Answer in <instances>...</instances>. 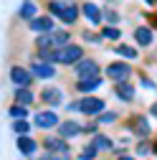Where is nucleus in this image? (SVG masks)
Masks as SVG:
<instances>
[{
    "label": "nucleus",
    "mask_w": 157,
    "mask_h": 160,
    "mask_svg": "<svg viewBox=\"0 0 157 160\" xmlns=\"http://www.w3.org/2000/svg\"><path fill=\"white\" fill-rule=\"evenodd\" d=\"M48 15H56L64 26H74L81 15V5L76 0H48Z\"/></svg>",
    "instance_id": "1"
},
{
    "label": "nucleus",
    "mask_w": 157,
    "mask_h": 160,
    "mask_svg": "<svg viewBox=\"0 0 157 160\" xmlns=\"http://www.w3.org/2000/svg\"><path fill=\"white\" fill-rule=\"evenodd\" d=\"M84 48L78 43H69L64 48H56V64H64V66H74L78 58H84Z\"/></svg>",
    "instance_id": "2"
},
{
    "label": "nucleus",
    "mask_w": 157,
    "mask_h": 160,
    "mask_svg": "<svg viewBox=\"0 0 157 160\" xmlns=\"http://www.w3.org/2000/svg\"><path fill=\"white\" fill-rule=\"evenodd\" d=\"M78 112L81 114H89V117H99L104 112V99L99 97H84V99H78Z\"/></svg>",
    "instance_id": "3"
},
{
    "label": "nucleus",
    "mask_w": 157,
    "mask_h": 160,
    "mask_svg": "<svg viewBox=\"0 0 157 160\" xmlns=\"http://www.w3.org/2000/svg\"><path fill=\"white\" fill-rule=\"evenodd\" d=\"M99 64L94 61V58H89V56H84V58H78V61L74 64V74L78 76V79H86V76H99Z\"/></svg>",
    "instance_id": "4"
},
{
    "label": "nucleus",
    "mask_w": 157,
    "mask_h": 160,
    "mask_svg": "<svg viewBox=\"0 0 157 160\" xmlns=\"http://www.w3.org/2000/svg\"><path fill=\"white\" fill-rule=\"evenodd\" d=\"M10 82L15 89H31L33 84V74L23 66H10Z\"/></svg>",
    "instance_id": "5"
},
{
    "label": "nucleus",
    "mask_w": 157,
    "mask_h": 160,
    "mask_svg": "<svg viewBox=\"0 0 157 160\" xmlns=\"http://www.w3.org/2000/svg\"><path fill=\"white\" fill-rule=\"evenodd\" d=\"M107 76L114 79V84H119V82H129V76H132V66L124 64V61H114L107 66Z\"/></svg>",
    "instance_id": "6"
},
{
    "label": "nucleus",
    "mask_w": 157,
    "mask_h": 160,
    "mask_svg": "<svg viewBox=\"0 0 157 160\" xmlns=\"http://www.w3.org/2000/svg\"><path fill=\"white\" fill-rule=\"evenodd\" d=\"M28 28L38 36H43V33H51L56 31V21H53V15H36L33 21L28 23Z\"/></svg>",
    "instance_id": "7"
},
{
    "label": "nucleus",
    "mask_w": 157,
    "mask_h": 160,
    "mask_svg": "<svg viewBox=\"0 0 157 160\" xmlns=\"http://www.w3.org/2000/svg\"><path fill=\"white\" fill-rule=\"evenodd\" d=\"M38 99H41L43 104H48V107H58V104H61V99H64V94H61L58 87H43L41 94H38Z\"/></svg>",
    "instance_id": "8"
},
{
    "label": "nucleus",
    "mask_w": 157,
    "mask_h": 160,
    "mask_svg": "<svg viewBox=\"0 0 157 160\" xmlns=\"http://www.w3.org/2000/svg\"><path fill=\"white\" fill-rule=\"evenodd\" d=\"M58 114L56 112H36V117H33V125L36 127H43V130H51V127H58Z\"/></svg>",
    "instance_id": "9"
},
{
    "label": "nucleus",
    "mask_w": 157,
    "mask_h": 160,
    "mask_svg": "<svg viewBox=\"0 0 157 160\" xmlns=\"http://www.w3.org/2000/svg\"><path fill=\"white\" fill-rule=\"evenodd\" d=\"M81 15L86 18L91 26H99V23H102V8L96 5V3H91V0L81 3Z\"/></svg>",
    "instance_id": "10"
},
{
    "label": "nucleus",
    "mask_w": 157,
    "mask_h": 160,
    "mask_svg": "<svg viewBox=\"0 0 157 160\" xmlns=\"http://www.w3.org/2000/svg\"><path fill=\"white\" fill-rule=\"evenodd\" d=\"M28 71L33 74V79H53V76H56L53 64H46V61H33Z\"/></svg>",
    "instance_id": "11"
},
{
    "label": "nucleus",
    "mask_w": 157,
    "mask_h": 160,
    "mask_svg": "<svg viewBox=\"0 0 157 160\" xmlns=\"http://www.w3.org/2000/svg\"><path fill=\"white\" fill-rule=\"evenodd\" d=\"M58 137H64V140H69V137H76V135H81L84 132V127L76 122V119H66V122H58Z\"/></svg>",
    "instance_id": "12"
},
{
    "label": "nucleus",
    "mask_w": 157,
    "mask_h": 160,
    "mask_svg": "<svg viewBox=\"0 0 157 160\" xmlns=\"http://www.w3.org/2000/svg\"><path fill=\"white\" fill-rule=\"evenodd\" d=\"M43 148L53 155H69V145L64 137H43Z\"/></svg>",
    "instance_id": "13"
},
{
    "label": "nucleus",
    "mask_w": 157,
    "mask_h": 160,
    "mask_svg": "<svg viewBox=\"0 0 157 160\" xmlns=\"http://www.w3.org/2000/svg\"><path fill=\"white\" fill-rule=\"evenodd\" d=\"M129 127H132V132H134V135H140V137H150V132H152V127H150V119H147L145 114H137V117H132Z\"/></svg>",
    "instance_id": "14"
},
{
    "label": "nucleus",
    "mask_w": 157,
    "mask_h": 160,
    "mask_svg": "<svg viewBox=\"0 0 157 160\" xmlns=\"http://www.w3.org/2000/svg\"><path fill=\"white\" fill-rule=\"evenodd\" d=\"M36 15H41V13H38V5H36V0H23L21 10H18V18H21V21H26V23H31Z\"/></svg>",
    "instance_id": "15"
},
{
    "label": "nucleus",
    "mask_w": 157,
    "mask_h": 160,
    "mask_svg": "<svg viewBox=\"0 0 157 160\" xmlns=\"http://www.w3.org/2000/svg\"><path fill=\"white\" fill-rule=\"evenodd\" d=\"M114 94H117V99H122V102H132V99H134V87H132V82L114 84Z\"/></svg>",
    "instance_id": "16"
},
{
    "label": "nucleus",
    "mask_w": 157,
    "mask_h": 160,
    "mask_svg": "<svg viewBox=\"0 0 157 160\" xmlns=\"http://www.w3.org/2000/svg\"><path fill=\"white\" fill-rule=\"evenodd\" d=\"M15 145H18V150H21L23 155H36V150H38V142L33 137H28V135H21L15 140Z\"/></svg>",
    "instance_id": "17"
},
{
    "label": "nucleus",
    "mask_w": 157,
    "mask_h": 160,
    "mask_svg": "<svg viewBox=\"0 0 157 160\" xmlns=\"http://www.w3.org/2000/svg\"><path fill=\"white\" fill-rule=\"evenodd\" d=\"M48 38H51V46H53V48H64V46L71 43V41H69V38H71L69 31H51Z\"/></svg>",
    "instance_id": "18"
},
{
    "label": "nucleus",
    "mask_w": 157,
    "mask_h": 160,
    "mask_svg": "<svg viewBox=\"0 0 157 160\" xmlns=\"http://www.w3.org/2000/svg\"><path fill=\"white\" fill-rule=\"evenodd\" d=\"M102 84V79L99 76H86V79H78V82H76V92H94L96 87H99Z\"/></svg>",
    "instance_id": "19"
},
{
    "label": "nucleus",
    "mask_w": 157,
    "mask_h": 160,
    "mask_svg": "<svg viewBox=\"0 0 157 160\" xmlns=\"http://www.w3.org/2000/svg\"><path fill=\"white\" fill-rule=\"evenodd\" d=\"M134 38L140 46H150L152 43V28L150 26H137L134 28Z\"/></svg>",
    "instance_id": "20"
},
{
    "label": "nucleus",
    "mask_w": 157,
    "mask_h": 160,
    "mask_svg": "<svg viewBox=\"0 0 157 160\" xmlns=\"http://www.w3.org/2000/svg\"><path fill=\"white\" fill-rule=\"evenodd\" d=\"M13 99H15V104H23V107H28V104H33V99H36V94H33L31 89H15Z\"/></svg>",
    "instance_id": "21"
},
{
    "label": "nucleus",
    "mask_w": 157,
    "mask_h": 160,
    "mask_svg": "<svg viewBox=\"0 0 157 160\" xmlns=\"http://www.w3.org/2000/svg\"><path fill=\"white\" fill-rule=\"evenodd\" d=\"M114 53H119L124 58H140V53H137V48L127 46V43H114Z\"/></svg>",
    "instance_id": "22"
},
{
    "label": "nucleus",
    "mask_w": 157,
    "mask_h": 160,
    "mask_svg": "<svg viewBox=\"0 0 157 160\" xmlns=\"http://www.w3.org/2000/svg\"><path fill=\"white\" fill-rule=\"evenodd\" d=\"M91 142L96 145V148H99V150H112L114 145H112V140L107 137V135H99V132H96L94 137H91Z\"/></svg>",
    "instance_id": "23"
},
{
    "label": "nucleus",
    "mask_w": 157,
    "mask_h": 160,
    "mask_svg": "<svg viewBox=\"0 0 157 160\" xmlns=\"http://www.w3.org/2000/svg\"><path fill=\"white\" fill-rule=\"evenodd\" d=\"M13 132L28 135V132H31V122H28V119H13Z\"/></svg>",
    "instance_id": "24"
},
{
    "label": "nucleus",
    "mask_w": 157,
    "mask_h": 160,
    "mask_svg": "<svg viewBox=\"0 0 157 160\" xmlns=\"http://www.w3.org/2000/svg\"><path fill=\"white\" fill-rule=\"evenodd\" d=\"M102 36L109 38V41H117V38H122V31L117 28V26H104L102 28Z\"/></svg>",
    "instance_id": "25"
},
{
    "label": "nucleus",
    "mask_w": 157,
    "mask_h": 160,
    "mask_svg": "<svg viewBox=\"0 0 157 160\" xmlns=\"http://www.w3.org/2000/svg\"><path fill=\"white\" fill-rule=\"evenodd\" d=\"M8 112H10V117H13V119H23V117L28 114V109H26L23 104H15V102L10 104V109H8Z\"/></svg>",
    "instance_id": "26"
},
{
    "label": "nucleus",
    "mask_w": 157,
    "mask_h": 160,
    "mask_svg": "<svg viewBox=\"0 0 157 160\" xmlns=\"http://www.w3.org/2000/svg\"><path fill=\"white\" fill-rule=\"evenodd\" d=\"M102 21H107L109 26H117V21H119V13L112 10V8H107V10H102Z\"/></svg>",
    "instance_id": "27"
},
{
    "label": "nucleus",
    "mask_w": 157,
    "mask_h": 160,
    "mask_svg": "<svg viewBox=\"0 0 157 160\" xmlns=\"http://www.w3.org/2000/svg\"><path fill=\"white\" fill-rule=\"evenodd\" d=\"M96 152H99V148L91 142L89 148H84V150H81V160H96Z\"/></svg>",
    "instance_id": "28"
},
{
    "label": "nucleus",
    "mask_w": 157,
    "mask_h": 160,
    "mask_svg": "<svg viewBox=\"0 0 157 160\" xmlns=\"http://www.w3.org/2000/svg\"><path fill=\"white\" fill-rule=\"evenodd\" d=\"M96 119H99L102 125H109V122H114V119H117V112H102Z\"/></svg>",
    "instance_id": "29"
},
{
    "label": "nucleus",
    "mask_w": 157,
    "mask_h": 160,
    "mask_svg": "<svg viewBox=\"0 0 157 160\" xmlns=\"http://www.w3.org/2000/svg\"><path fill=\"white\" fill-rule=\"evenodd\" d=\"M152 148H150V142H145V140H142V142L140 145H137V155H147Z\"/></svg>",
    "instance_id": "30"
},
{
    "label": "nucleus",
    "mask_w": 157,
    "mask_h": 160,
    "mask_svg": "<svg viewBox=\"0 0 157 160\" xmlns=\"http://www.w3.org/2000/svg\"><path fill=\"white\" fill-rule=\"evenodd\" d=\"M41 160H69V155H53V152H48V155H43Z\"/></svg>",
    "instance_id": "31"
},
{
    "label": "nucleus",
    "mask_w": 157,
    "mask_h": 160,
    "mask_svg": "<svg viewBox=\"0 0 157 160\" xmlns=\"http://www.w3.org/2000/svg\"><path fill=\"white\" fill-rule=\"evenodd\" d=\"M150 28H157V13L150 15Z\"/></svg>",
    "instance_id": "32"
},
{
    "label": "nucleus",
    "mask_w": 157,
    "mask_h": 160,
    "mask_svg": "<svg viewBox=\"0 0 157 160\" xmlns=\"http://www.w3.org/2000/svg\"><path fill=\"white\" fill-rule=\"evenodd\" d=\"M150 114H152V117H155V119H157V102H155V104H152V107H150Z\"/></svg>",
    "instance_id": "33"
},
{
    "label": "nucleus",
    "mask_w": 157,
    "mask_h": 160,
    "mask_svg": "<svg viewBox=\"0 0 157 160\" xmlns=\"http://www.w3.org/2000/svg\"><path fill=\"white\" fill-rule=\"evenodd\" d=\"M117 160H137V158H129V155H119Z\"/></svg>",
    "instance_id": "34"
},
{
    "label": "nucleus",
    "mask_w": 157,
    "mask_h": 160,
    "mask_svg": "<svg viewBox=\"0 0 157 160\" xmlns=\"http://www.w3.org/2000/svg\"><path fill=\"white\" fill-rule=\"evenodd\" d=\"M152 150H155V152H157V142H155V145H152Z\"/></svg>",
    "instance_id": "35"
}]
</instances>
